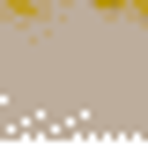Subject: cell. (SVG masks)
<instances>
[{
    "mask_svg": "<svg viewBox=\"0 0 148 148\" xmlns=\"http://www.w3.org/2000/svg\"><path fill=\"white\" fill-rule=\"evenodd\" d=\"M0 15H15V22H37V15H45V0H0Z\"/></svg>",
    "mask_w": 148,
    "mask_h": 148,
    "instance_id": "obj_1",
    "label": "cell"
},
{
    "mask_svg": "<svg viewBox=\"0 0 148 148\" xmlns=\"http://www.w3.org/2000/svg\"><path fill=\"white\" fill-rule=\"evenodd\" d=\"M89 8H96V15H126V0H89Z\"/></svg>",
    "mask_w": 148,
    "mask_h": 148,
    "instance_id": "obj_2",
    "label": "cell"
},
{
    "mask_svg": "<svg viewBox=\"0 0 148 148\" xmlns=\"http://www.w3.org/2000/svg\"><path fill=\"white\" fill-rule=\"evenodd\" d=\"M126 15H133V22H148V0H126Z\"/></svg>",
    "mask_w": 148,
    "mask_h": 148,
    "instance_id": "obj_3",
    "label": "cell"
}]
</instances>
